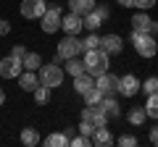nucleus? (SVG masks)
Listing matches in <instances>:
<instances>
[{
    "mask_svg": "<svg viewBox=\"0 0 158 147\" xmlns=\"http://www.w3.org/2000/svg\"><path fill=\"white\" fill-rule=\"evenodd\" d=\"M127 121H129L132 126H142L148 121V110L142 105H135V108H129V113H127Z\"/></svg>",
    "mask_w": 158,
    "mask_h": 147,
    "instance_id": "19",
    "label": "nucleus"
},
{
    "mask_svg": "<svg viewBox=\"0 0 158 147\" xmlns=\"http://www.w3.org/2000/svg\"><path fill=\"white\" fill-rule=\"evenodd\" d=\"M150 34H153V37L158 34V21H153V24H150Z\"/></svg>",
    "mask_w": 158,
    "mask_h": 147,
    "instance_id": "37",
    "label": "nucleus"
},
{
    "mask_svg": "<svg viewBox=\"0 0 158 147\" xmlns=\"http://www.w3.org/2000/svg\"><path fill=\"white\" fill-rule=\"evenodd\" d=\"M63 71H66V74H71V76H79V74H85V61H79V55L69 58V61H66V66H63Z\"/></svg>",
    "mask_w": 158,
    "mask_h": 147,
    "instance_id": "21",
    "label": "nucleus"
},
{
    "mask_svg": "<svg viewBox=\"0 0 158 147\" xmlns=\"http://www.w3.org/2000/svg\"><path fill=\"white\" fill-rule=\"evenodd\" d=\"M140 89H142V81L137 79L135 74H124V76L118 79V95L121 97H135Z\"/></svg>",
    "mask_w": 158,
    "mask_h": 147,
    "instance_id": "9",
    "label": "nucleus"
},
{
    "mask_svg": "<svg viewBox=\"0 0 158 147\" xmlns=\"http://www.w3.org/2000/svg\"><path fill=\"white\" fill-rule=\"evenodd\" d=\"M113 142H116V139H113V134L106 129V126H98L95 134H92V145H95V147H111Z\"/></svg>",
    "mask_w": 158,
    "mask_h": 147,
    "instance_id": "16",
    "label": "nucleus"
},
{
    "mask_svg": "<svg viewBox=\"0 0 158 147\" xmlns=\"http://www.w3.org/2000/svg\"><path fill=\"white\" fill-rule=\"evenodd\" d=\"M142 92H145V95H153V92H158V76H150V79L142 81Z\"/></svg>",
    "mask_w": 158,
    "mask_h": 147,
    "instance_id": "30",
    "label": "nucleus"
},
{
    "mask_svg": "<svg viewBox=\"0 0 158 147\" xmlns=\"http://www.w3.org/2000/svg\"><path fill=\"white\" fill-rule=\"evenodd\" d=\"M69 145H71V147H90L92 139L85 137V134H79V137H69Z\"/></svg>",
    "mask_w": 158,
    "mask_h": 147,
    "instance_id": "28",
    "label": "nucleus"
},
{
    "mask_svg": "<svg viewBox=\"0 0 158 147\" xmlns=\"http://www.w3.org/2000/svg\"><path fill=\"white\" fill-rule=\"evenodd\" d=\"M145 110H148V118H158V92H153V95H148Z\"/></svg>",
    "mask_w": 158,
    "mask_h": 147,
    "instance_id": "27",
    "label": "nucleus"
},
{
    "mask_svg": "<svg viewBox=\"0 0 158 147\" xmlns=\"http://www.w3.org/2000/svg\"><path fill=\"white\" fill-rule=\"evenodd\" d=\"M82 100H85V105H100V100H103V92L98 89V87H92V89H87L85 95H82Z\"/></svg>",
    "mask_w": 158,
    "mask_h": 147,
    "instance_id": "26",
    "label": "nucleus"
},
{
    "mask_svg": "<svg viewBox=\"0 0 158 147\" xmlns=\"http://www.w3.org/2000/svg\"><path fill=\"white\" fill-rule=\"evenodd\" d=\"M100 47L108 55H118V53L124 50V40L118 34H106V37H100Z\"/></svg>",
    "mask_w": 158,
    "mask_h": 147,
    "instance_id": "12",
    "label": "nucleus"
},
{
    "mask_svg": "<svg viewBox=\"0 0 158 147\" xmlns=\"http://www.w3.org/2000/svg\"><path fill=\"white\" fill-rule=\"evenodd\" d=\"M95 129H98V126H95V124H90V121H82V124H79V134L90 137V139H92V134H95Z\"/></svg>",
    "mask_w": 158,
    "mask_h": 147,
    "instance_id": "32",
    "label": "nucleus"
},
{
    "mask_svg": "<svg viewBox=\"0 0 158 147\" xmlns=\"http://www.w3.org/2000/svg\"><path fill=\"white\" fill-rule=\"evenodd\" d=\"M24 68L27 71H40V66H42V58H40V53H27V55L21 58Z\"/></svg>",
    "mask_w": 158,
    "mask_h": 147,
    "instance_id": "23",
    "label": "nucleus"
},
{
    "mask_svg": "<svg viewBox=\"0 0 158 147\" xmlns=\"http://www.w3.org/2000/svg\"><path fill=\"white\" fill-rule=\"evenodd\" d=\"M82 61H85V71L90 74V76H100V74H106V71H108V66H111V55H108L103 47L87 50Z\"/></svg>",
    "mask_w": 158,
    "mask_h": 147,
    "instance_id": "1",
    "label": "nucleus"
},
{
    "mask_svg": "<svg viewBox=\"0 0 158 147\" xmlns=\"http://www.w3.org/2000/svg\"><path fill=\"white\" fill-rule=\"evenodd\" d=\"M116 3H118L121 8H132V0H116Z\"/></svg>",
    "mask_w": 158,
    "mask_h": 147,
    "instance_id": "36",
    "label": "nucleus"
},
{
    "mask_svg": "<svg viewBox=\"0 0 158 147\" xmlns=\"http://www.w3.org/2000/svg\"><path fill=\"white\" fill-rule=\"evenodd\" d=\"M106 18H108V8H106V6H95V8L85 16V29L98 32V29H100V24L106 21Z\"/></svg>",
    "mask_w": 158,
    "mask_h": 147,
    "instance_id": "10",
    "label": "nucleus"
},
{
    "mask_svg": "<svg viewBox=\"0 0 158 147\" xmlns=\"http://www.w3.org/2000/svg\"><path fill=\"white\" fill-rule=\"evenodd\" d=\"M95 6H98V0H69V11L79 13V16H87Z\"/></svg>",
    "mask_w": 158,
    "mask_h": 147,
    "instance_id": "17",
    "label": "nucleus"
},
{
    "mask_svg": "<svg viewBox=\"0 0 158 147\" xmlns=\"http://www.w3.org/2000/svg\"><path fill=\"white\" fill-rule=\"evenodd\" d=\"M27 47H24V45H13V50H11V55H16V58H24V55H27Z\"/></svg>",
    "mask_w": 158,
    "mask_h": 147,
    "instance_id": "34",
    "label": "nucleus"
},
{
    "mask_svg": "<svg viewBox=\"0 0 158 147\" xmlns=\"http://www.w3.org/2000/svg\"><path fill=\"white\" fill-rule=\"evenodd\" d=\"M132 32H142V34H150V24H153V18L148 16V11H137L135 16H132Z\"/></svg>",
    "mask_w": 158,
    "mask_h": 147,
    "instance_id": "14",
    "label": "nucleus"
},
{
    "mask_svg": "<svg viewBox=\"0 0 158 147\" xmlns=\"http://www.w3.org/2000/svg\"><path fill=\"white\" fill-rule=\"evenodd\" d=\"M100 108L108 113V118H118V116H121V108H118L116 95H111V97H103V100H100Z\"/></svg>",
    "mask_w": 158,
    "mask_h": 147,
    "instance_id": "18",
    "label": "nucleus"
},
{
    "mask_svg": "<svg viewBox=\"0 0 158 147\" xmlns=\"http://www.w3.org/2000/svg\"><path fill=\"white\" fill-rule=\"evenodd\" d=\"M116 145H118V147H137V137H135V134H121V137L116 139Z\"/></svg>",
    "mask_w": 158,
    "mask_h": 147,
    "instance_id": "29",
    "label": "nucleus"
},
{
    "mask_svg": "<svg viewBox=\"0 0 158 147\" xmlns=\"http://www.w3.org/2000/svg\"><path fill=\"white\" fill-rule=\"evenodd\" d=\"M156 3L158 0H132V8H137V11H150Z\"/></svg>",
    "mask_w": 158,
    "mask_h": 147,
    "instance_id": "31",
    "label": "nucleus"
},
{
    "mask_svg": "<svg viewBox=\"0 0 158 147\" xmlns=\"http://www.w3.org/2000/svg\"><path fill=\"white\" fill-rule=\"evenodd\" d=\"M37 74H40V84L50 87V89H56V87L63 84V68L58 66V61H53V63H42Z\"/></svg>",
    "mask_w": 158,
    "mask_h": 147,
    "instance_id": "3",
    "label": "nucleus"
},
{
    "mask_svg": "<svg viewBox=\"0 0 158 147\" xmlns=\"http://www.w3.org/2000/svg\"><path fill=\"white\" fill-rule=\"evenodd\" d=\"M148 139H150V145H156V147H158V124L153 126L150 131H148Z\"/></svg>",
    "mask_w": 158,
    "mask_h": 147,
    "instance_id": "35",
    "label": "nucleus"
},
{
    "mask_svg": "<svg viewBox=\"0 0 158 147\" xmlns=\"http://www.w3.org/2000/svg\"><path fill=\"white\" fill-rule=\"evenodd\" d=\"M82 40H79L77 34H66L61 42H58V47H56V58L53 61H69V58H74V55H79L82 53Z\"/></svg>",
    "mask_w": 158,
    "mask_h": 147,
    "instance_id": "4",
    "label": "nucleus"
},
{
    "mask_svg": "<svg viewBox=\"0 0 158 147\" xmlns=\"http://www.w3.org/2000/svg\"><path fill=\"white\" fill-rule=\"evenodd\" d=\"M61 6H48V11L42 13V18H40V24H42V32L45 34H56L58 29H61Z\"/></svg>",
    "mask_w": 158,
    "mask_h": 147,
    "instance_id": "5",
    "label": "nucleus"
},
{
    "mask_svg": "<svg viewBox=\"0 0 158 147\" xmlns=\"http://www.w3.org/2000/svg\"><path fill=\"white\" fill-rule=\"evenodd\" d=\"M3 102H6V89L0 87V108H3Z\"/></svg>",
    "mask_w": 158,
    "mask_h": 147,
    "instance_id": "38",
    "label": "nucleus"
},
{
    "mask_svg": "<svg viewBox=\"0 0 158 147\" xmlns=\"http://www.w3.org/2000/svg\"><path fill=\"white\" fill-rule=\"evenodd\" d=\"M85 26V16H79V13H71L69 11V16L61 18V29L66 34H79V29Z\"/></svg>",
    "mask_w": 158,
    "mask_h": 147,
    "instance_id": "11",
    "label": "nucleus"
},
{
    "mask_svg": "<svg viewBox=\"0 0 158 147\" xmlns=\"http://www.w3.org/2000/svg\"><path fill=\"white\" fill-rule=\"evenodd\" d=\"M42 142H45L48 147H66V145H69V134H61V131H53V134H50V137H45Z\"/></svg>",
    "mask_w": 158,
    "mask_h": 147,
    "instance_id": "24",
    "label": "nucleus"
},
{
    "mask_svg": "<svg viewBox=\"0 0 158 147\" xmlns=\"http://www.w3.org/2000/svg\"><path fill=\"white\" fill-rule=\"evenodd\" d=\"M79 47H82V55H85L87 50H95V47H100V37H98L95 32H90L85 40H82V45H79Z\"/></svg>",
    "mask_w": 158,
    "mask_h": 147,
    "instance_id": "25",
    "label": "nucleus"
},
{
    "mask_svg": "<svg viewBox=\"0 0 158 147\" xmlns=\"http://www.w3.org/2000/svg\"><path fill=\"white\" fill-rule=\"evenodd\" d=\"M37 84H40V74L37 71H27V68H24V71L19 74V87H21L24 92H34Z\"/></svg>",
    "mask_w": 158,
    "mask_h": 147,
    "instance_id": "13",
    "label": "nucleus"
},
{
    "mask_svg": "<svg viewBox=\"0 0 158 147\" xmlns=\"http://www.w3.org/2000/svg\"><path fill=\"white\" fill-rule=\"evenodd\" d=\"M95 87L103 92V97H111V95H118V76H113V74H100V76H95Z\"/></svg>",
    "mask_w": 158,
    "mask_h": 147,
    "instance_id": "8",
    "label": "nucleus"
},
{
    "mask_svg": "<svg viewBox=\"0 0 158 147\" xmlns=\"http://www.w3.org/2000/svg\"><path fill=\"white\" fill-rule=\"evenodd\" d=\"M8 34H11V24L6 18H0V37H8Z\"/></svg>",
    "mask_w": 158,
    "mask_h": 147,
    "instance_id": "33",
    "label": "nucleus"
},
{
    "mask_svg": "<svg viewBox=\"0 0 158 147\" xmlns=\"http://www.w3.org/2000/svg\"><path fill=\"white\" fill-rule=\"evenodd\" d=\"M32 95H34V102H37V105H48L53 89H50V87H45V84H37V89H34Z\"/></svg>",
    "mask_w": 158,
    "mask_h": 147,
    "instance_id": "22",
    "label": "nucleus"
},
{
    "mask_svg": "<svg viewBox=\"0 0 158 147\" xmlns=\"http://www.w3.org/2000/svg\"><path fill=\"white\" fill-rule=\"evenodd\" d=\"M95 87V76H90V74H79V76H74V92L77 95H85L87 89H92Z\"/></svg>",
    "mask_w": 158,
    "mask_h": 147,
    "instance_id": "15",
    "label": "nucleus"
},
{
    "mask_svg": "<svg viewBox=\"0 0 158 147\" xmlns=\"http://www.w3.org/2000/svg\"><path fill=\"white\" fill-rule=\"evenodd\" d=\"M132 45H135L140 58H156L158 55V42L153 34H142V32H132Z\"/></svg>",
    "mask_w": 158,
    "mask_h": 147,
    "instance_id": "2",
    "label": "nucleus"
},
{
    "mask_svg": "<svg viewBox=\"0 0 158 147\" xmlns=\"http://www.w3.org/2000/svg\"><path fill=\"white\" fill-rule=\"evenodd\" d=\"M40 131L37 129H32V126H27V129H21V145H27V147H37L40 145Z\"/></svg>",
    "mask_w": 158,
    "mask_h": 147,
    "instance_id": "20",
    "label": "nucleus"
},
{
    "mask_svg": "<svg viewBox=\"0 0 158 147\" xmlns=\"http://www.w3.org/2000/svg\"><path fill=\"white\" fill-rule=\"evenodd\" d=\"M21 71H24L21 58L8 55V58L0 61V76H3V79H19V74H21Z\"/></svg>",
    "mask_w": 158,
    "mask_h": 147,
    "instance_id": "7",
    "label": "nucleus"
},
{
    "mask_svg": "<svg viewBox=\"0 0 158 147\" xmlns=\"http://www.w3.org/2000/svg\"><path fill=\"white\" fill-rule=\"evenodd\" d=\"M24 18H42V13L48 11V0H21V6H19Z\"/></svg>",
    "mask_w": 158,
    "mask_h": 147,
    "instance_id": "6",
    "label": "nucleus"
}]
</instances>
